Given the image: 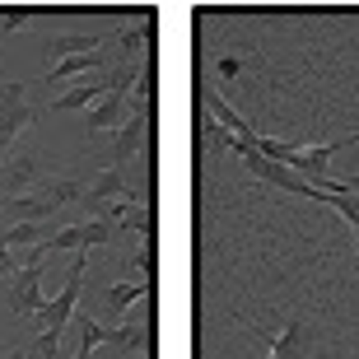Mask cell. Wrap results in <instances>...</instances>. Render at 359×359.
Here are the masks:
<instances>
[{"instance_id": "cell-8", "label": "cell", "mask_w": 359, "mask_h": 359, "mask_svg": "<svg viewBox=\"0 0 359 359\" xmlns=\"http://www.w3.org/2000/svg\"><path fill=\"white\" fill-rule=\"evenodd\" d=\"M103 33H56V38H47V52H56L61 61L66 56H89V52H98L103 47Z\"/></svg>"}, {"instance_id": "cell-10", "label": "cell", "mask_w": 359, "mask_h": 359, "mask_svg": "<svg viewBox=\"0 0 359 359\" xmlns=\"http://www.w3.org/2000/svg\"><path fill=\"white\" fill-rule=\"evenodd\" d=\"M149 285H140V280H121V285H112V290H103V308L107 313H126V308L135 304V299H145Z\"/></svg>"}, {"instance_id": "cell-6", "label": "cell", "mask_w": 359, "mask_h": 359, "mask_svg": "<svg viewBox=\"0 0 359 359\" xmlns=\"http://www.w3.org/2000/svg\"><path fill=\"white\" fill-rule=\"evenodd\" d=\"M28 121H33V103L24 98V84H0V159Z\"/></svg>"}, {"instance_id": "cell-3", "label": "cell", "mask_w": 359, "mask_h": 359, "mask_svg": "<svg viewBox=\"0 0 359 359\" xmlns=\"http://www.w3.org/2000/svg\"><path fill=\"white\" fill-rule=\"evenodd\" d=\"M145 135H149V89L135 93V112L131 121L112 135V154H107V168H121L126 159H135L140 149H145Z\"/></svg>"}, {"instance_id": "cell-5", "label": "cell", "mask_w": 359, "mask_h": 359, "mask_svg": "<svg viewBox=\"0 0 359 359\" xmlns=\"http://www.w3.org/2000/svg\"><path fill=\"white\" fill-rule=\"evenodd\" d=\"M5 290H10V308L19 313V318H38L42 308H47V299H42V262L19 266L10 280H5Z\"/></svg>"}, {"instance_id": "cell-1", "label": "cell", "mask_w": 359, "mask_h": 359, "mask_svg": "<svg viewBox=\"0 0 359 359\" xmlns=\"http://www.w3.org/2000/svg\"><path fill=\"white\" fill-rule=\"evenodd\" d=\"M107 243H117V233H112V224H103V219H84V224H66L61 233H52V238H42V248L33 252V262H42L47 252H89V248H107Z\"/></svg>"}, {"instance_id": "cell-20", "label": "cell", "mask_w": 359, "mask_h": 359, "mask_svg": "<svg viewBox=\"0 0 359 359\" xmlns=\"http://www.w3.org/2000/svg\"><path fill=\"white\" fill-rule=\"evenodd\" d=\"M238 61H233V56H224V61H219V75H224V80H233V75H238Z\"/></svg>"}, {"instance_id": "cell-15", "label": "cell", "mask_w": 359, "mask_h": 359, "mask_svg": "<svg viewBox=\"0 0 359 359\" xmlns=\"http://www.w3.org/2000/svg\"><path fill=\"white\" fill-rule=\"evenodd\" d=\"M299 322H285V332L271 341V359H299Z\"/></svg>"}, {"instance_id": "cell-16", "label": "cell", "mask_w": 359, "mask_h": 359, "mask_svg": "<svg viewBox=\"0 0 359 359\" xmlns=\"http://www.w3.org/2000/svg\"><path fill=\"white\" fill-rule=\"evenodd\" d=\"M112 346L121 350V355H131V350L145 346V327H135V322H126V327H117V341Z\"/></svg>"}, {"instance_id": "cell-4", "label": "cell", "mask_w": 359, "mask_h": 359, "mask_svg": "<svg viewBox=\"0 0 359 359\" xmlns=\"http://www.w3.org/2000/svg\"><path fill=\"white\" fill-rule=\"evenodd\" d=\"M135 61H121L112 75H103V84H107V93L93 103V112H89V126L93 131H107V126H117V112H121V103H126V89L135 84Z\"/></svg>"}, {"instance_id": "cell-14", "label": "cell", "mask_w": 359, "mask_h": 359, "mask_svg": "<svg viewBox=\"0 0 359 359\" xmlns=\"http://www.w3.org/2000/svg\"><path fill=\"white\" fill-rule=\"evenodd\" d=\"M103 341L112 346V341H117V327H98L89 313H80V350H98Z\"/></svg>"}, {"instance_id": "cell-12", "label": "cell", "mask_w": 359, "mask_h": 359, "mask_svg": "<svg viewBox=\"0 0 359 359\" xmlns=\"http://www.w3.org/2000/svg\"><path fill=\"white\" fill-rule=\"evenodd\" d=\"M103 93H107V84H103V80H89V84H80V89L61 93V98H56V112H70V107H89V103H98Z\"/></svg>"}, {"instance_id": "cell-22", "label": "cell", "mask_w": 359, "mask_h": 359, "mask_svg": "<svg viewBox=\"0 0 359 359\" xmlns=\"http://www.w3.org/2000/svg\"><path fill=\"white\" fill-rule=\"evenodd\" d=\"M10 359H19V355H10Z\"/></svg>"}, {"instance_id": "cell-13", "label": "cell", "mask_w": 359, "mask_h": 359, "mask_svg": "<svg viewBox=\"0 0 359 359\" xmlns=\"http://www.w3.org/2000/svg\"><path fill=\"white\" fill-rule=\"evenodd\" d=\"M28 182H38V168H33V159H14L10 168H0V187H5V191H14V196H19Z\"/></svg>"}, {"instance_id": "cell-9", "label": "cell", "mask_w": 359, "mask_h": 359, "mask_svg": "<svg viewBox=\"0 0 359 359\" xmlns=\"http://www.w3.org/2000/svg\"><path fill=\"white\" fill-rule=\"evenodd\" d=\"M89 70H103L107 75V52H89V56H66V61H56L47 70V84H61L70 75H89Z\"/></svg>"}, {"instance_id": "cell-18", "label": "cell", "mask_w": 359, "mask_h": 359, "mask_svg": "<svg viewBox=\"0 0 359 359\" xmlns=\"http://www.w3.org/2000/svg\"><path fill=\"white\" fill-rule=\"evenodd\" d=\"M28 19H33V10H28V5H14V10H5V33H14V28H24Z\"/></svg>"}, {"instance_id": "cell-11", "label": "cell", "mask_w": 359, "mask_h": 359, "mask_svg": "<svg viewBox=\"0 0 359 359\" xmlns=\"http://www.w3.org/2000/svg\"><path fill=\"white\" fill-rule=\"evenodd\" d=\"M149 28H154V19H149V10H145V19H135V24H126L117 33V47H121V56H126V61H135V56H140V47H145V38H149Z\"/></svg>"}, {"instance_id": "cell-17", "label": "cell", "mask_w": 359, "mask_h": 359, "mask_svg": "<svg viewBox=\"0 0 359 359\" xmlns=\"http://www.w3.org/2000/svg\"><path fill=\"white\" fill-rule=\"evenodd\" d=\"M33 238H38V224H14L10 233H0L5 248H14V243H33Z\"/></svg>"}, {"instance_id": "cell-21", "label": "cell", "mask_w": 359, "mask_h": 359, "mask_svg": "<svg viewBox=\"0 0 359 359\" xmlns=\"http://www.w3.org/2000/svg\"><path fill=\"white\" fill-rule=\"evenodd\" d=\"M75 359H93V350H75Z\"/></svg>"}, {"instance_id": "cell-19", "label": "cell", "mask_w": 359, "mask_h": 359, "mask_svg": "<svg viewBox=\"0 0 359 359\" xmlns=\"http://www.w3.org/2000/svg\"><path fill=\"white\" fill-rule=\"evenodd\" d=\"M14 271H19V266H14V257H10V248H5V243H0V280H10Z\"/></svg>"}, {"instance_id": "cell-2", "label": "cell", "mask_w": 359, "mask_h": 359, "mask_svg": "<svg viewBox=\"0 0 359 359\" xmlns=\"http://www.w3.org/2000/svg\"><path fill=\"white\" fill-rule=\"evenodd\" d=\"M84 276H89V271H84V252H80V257H75V271H70V280H66V290L56 294L38 318H33V327H38L42 336H61V332H66L70 313H75V304H80V294H84Z\"/></svg>"}, {"instance_id": "cell-7", "label": "cell", "mask_w": 359, "mask_h": 359, "mask_svg": "<svg viewBox=\"0 0 359 359\" xmlns=\"http://www.w3.org/2000/svg\"><path fill=\"white\" fill-rule=\"evenodd\" d=\"M61 205H56L47 191H38V196H10L5 201V215H10L14 224H42L47 215H56Z\"/></svg>"}]
</instances>
